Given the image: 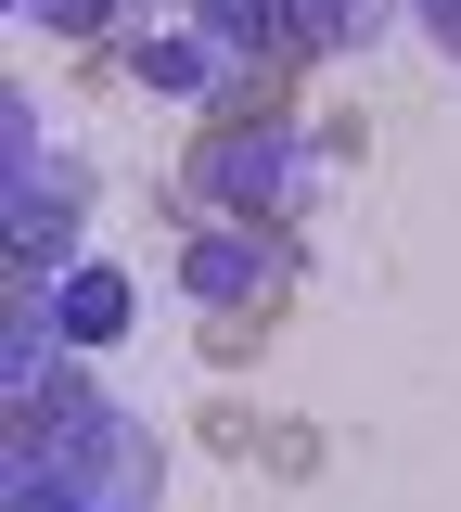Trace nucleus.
Segmentation results:
<instances>
[{
    "instance_id": "nucleus-1",
    "label": "nucleus",
    "mask_w": 461,
    "mask_h": 512,
    "mask_svg": "<svg viewBox=\"0 0 461 512\" xmlns=\"http://www.w3.org/2000/svg\"><path fill=\"white\" fill-rule=\"evenodd\" d=\"M52 320H65L77 346H90V333H116V320H129V282H116V269H65V295H52Z\"/></svg>"
},
{
    "instance_id": "nucleus-2",
    "label": "nucleus",
    "mask_w": 461,
    "mask_h": 512,
    "mask_svg": "<svg viewBox=\"0 0 461 512\" xmlns=\"http://www.w3.org/2000/svg\"><path fill=\"white\" fill-rule=\"evenodd\" d=\"M257 282H269V244H244V231L193 244V295H257Z\"/></svg>"
},
{
    "instance_id": "nucleus-3",
    "label": "nucleus",
    "mask_w": 461,
    "mask_h": 512,
    "mask_svg": "<svg viewBox=\"0 0 461 512\" xmlns=\"http://www.w3.org/2000/svg\"><path fill=\"white\" fill-rule=\"evenodd\" d=\"M282 154H295V141H218V154H205V192H282L295 180Z\"/></svg>"
},
{
    "instance_id": "nucleus-4",
    "label": "nucleus",
    "mask_w": 461,
    "mask_h": 512,
    "mask_svg": "<svg viewBox=\"0 0 461 512\" xmlns=\"http://www.w3.org/2000/svg\"><path fill=\"white\" fill-rule=\"evenodd\" d=\"M39 13H65V26H77V13H90V0H39Z\"/></svg>"
}]
</instances>
